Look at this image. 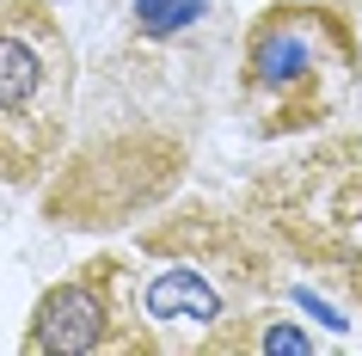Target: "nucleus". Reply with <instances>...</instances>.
I'll list each match as a JSON object with an SVG mask.
<instances>
[{"label":"nucleus","mask_w":362,"mask_h":356,"mask_svg":"<svg viewBox=\"0 0 362 356\" xmlns=\"http://www.w3.org/2000/svg\"><path fill=\"white\" fill-rule=\"evenodd\" d=\"M56 0H0V178L31 185L74 117V43Z\"/></svg>","instance_id":"f257e3e1"},{"label":"nucleus","mask_w":362,"mask_h":356,"mask_svg":"<svg viewBox=\"0 0 362 356\" xmlns=\"http://www.w3.org/2000/svg\"><path fill=\"white\" fill-rule=\"evenodd\" d=\"M252 209L264 215L276 246L301 264H320L362 307V154L350 142L313 148L252 185Z\"/></svg>","instance_id":"f03ea898"},{"label":"nucleus","mask_w":362,"mask_h":356,"mask_svg":"<svg viewBox=\"0 0 362 356\" xmlns=\"http://www.w3.org/2000/svg\"><path fill=\"white\" fill-rule=\"evenodd\" d=\"M350 74H356V43H350L344 13L270 6L246 38V80H252V93H270L264 130L320 123Z\"/></svg>","instance_id":"7ed1b4c3"},{"label":"nucleus","mask_w":362,"mask_h":356,"mask_svg":"<svg viewBox=\"0 0 362 356\" xmlns=\"http://www.w3.org/2000/svg\"><path fill=\"white\" fill-rule=\"evenodd\" d=\"M148 319V314H141ZM135 319V270L123 258H93L80 277L56 282L25 326V350H160V332Z\"/></svg>","instance_id":"20e7f679"},{"label":"nucleus","mask_w":362,"mask_h":356,"mask_svg":"<svg viewBox=\"0 0 362 356\" xmlns=\"http://www.w3.org/2000/svg\"><path fill=\"white\" fill-rule=\"evenodd\" d=\"M221 319H228V326L240 319L233 314V282L221 289L197 258L166 264V270L148 282V326H191L185 350H215V344H221V332H215ZM240 344H246V338H240Z\"/></svg>","instance_id":"39448f33"},{"label":"nucleus","mask_w":362,"mask_h":356,"mask_svg":"<svg viewBox=\"0 0 362 356\" xmlns=\"http://www.w3.org/2000/svg\"><path fill=\"white\" fill-rule=\"evenodd\" d=\"M209 13V0H129L135 38H178Z\"/></svg>","instance_id":"423d86ee"},{"label":"nucleus","mask_w":362,"mask_h":356,"mask_svg":"<svg viewBox=\"0 0 362 356\" xmlns=\"http://www.w3.org/2000/svg\"><path fill=\"white\" fill-rule=\"evenodd\" d=\"M258 350H270V356L276 350H313V338L295 332V326H283V319H270L264 332H258Z\"/></svg>","instance_id":"0eeeda50"},{"label":"nucleus","mask_w":362,"mask_h":356,"mask_svg":"<svg viewBox=\"0 0 362 356\" xmlns=\"http://www.w3.org/2000/svg\"><path fill=\"white\" fill-rule=\"evenodd\" d=\"M295 301H301V307H307V314H313V319H325L332 332H344V326H350V319H344V314H332V307H325L320 295H307V289H295Z\"/></svg>","instance_id":"6e6552de"}]
</instances>
